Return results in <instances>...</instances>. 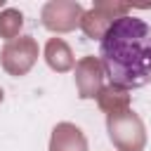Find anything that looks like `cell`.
I'll list each match as a JSON object with an SVG mask.
<instances>
[{"mask_svg": "<svg viewBox=\"0 0 151 151\" xmlns=\"http://www.w3.org/2000/svg\"><path fill=\"white\" fill-rule=\"evenodd\" d=\"M99 57L111 87H144L151 83V26L132 14L118 17L101 35Z\"/></svg>", "mask_w": 151, "mask_h": 151, "instance_id": "cell-1", "label": "cell"}, {"mask_svg": "<svg viewBox=\"0 0 151 151\" xmlns=\"http://www.w3.org/2000/svg\"><path fill=\"white\" fill-rule=\"evenodd\" d=\"M106 125H109L111 142L120 151H142L144 149V142H146L144 125H142V120L137 118L134 111L125 109L120 113H113V116H109Z\"/></svg>", "mask_w": 151, "mask_h": 151, "instance_id": "cell-2", "label": "cell"}, {"mask_svg": "<svg viewBox=\"0 0 151 151\" xmlns=\"http://www.w3.org/2000/svg\"><path fill=\"white\" fill-rule=\"evenodd\" d=\"M0 59H2V68L9 76H24L31 71V66L38 59V42L31 35L14 38L2 47Z\"/></svg>", "mask_w": 151, "mask_h": 151, "instance_id": "cell-3", "label": "cell"}, {"mask_svg": "<svg viewBox=\"0 0 151 151\" xmlns=\"http://www.w3.org/2000/svg\"><path fill=\"white\" fill-rule=\"evenodd\" d=\"M85 9L80 2H71V0H52L42 7V24L50 31H73L76 26H80Z\"/></svg>", "mask_w": 151, "mask_h": 151, "instance_id": "cell-4", "label": "cell"}, {"mask_svg": "<svg viewBox=\"0 0 151 151\" xmlns=\"http://www.w3.org/2000/svg\"><path fill=\"white\" fill-rule=\"evenodd\" d=\"M130 9V5H123V2H97L90 12L83 14L80 19V28L85 31L87 38H99L106 33V28L118 19V17H125V12Z\"/></svg>", "mask_w": 151, "mask_h": 151, "instance_id": "cell-5", "label": "cell"}, {"mask_svg": "<svg viewBox=\"0 0 151 151\" xmlns=\"http://www.w3.org/2000/svg\"><path fill=\"white\" fill-rule=\"evenodd\" d=\"M101 78H104V71H101V64L94 57H85V59L78 61V66H76V85H78V94L83 99L99 97Z\"/></svg>", "mask_w": 151, "mask_h": 151, "instance_id": "cell-6", "label": "cell"}, {"mask_svg": "<svg viewBox=\"0 0 151 151\" xmlns=\"http://www.w3.org/2000/svg\"><path fill=\"white\" fill-rule=\"evenodd\" d=\"M50 151H87V142L80 132V127L71 123H59L52 130Z\"/></svg>", "mask_w": 151, "mask_h": 151, "instance_id": "cell-7", "label": "cell"}, {"mask_svg": "<svg viewBox=\"0 0 151 151\" xmlns=\"http://www.w3.org/2000/svg\"><path fill=\"white\" fill-rule=\"evenodd\" d=\"M45 59L54 71H68L73 66V54L71 47L61 38H50L45 45Z\"/></svg>", "mask_w": 151, "mask_h": 151, "instance_id": "cell-8", "label": "cell"}, {"mask_svg": "<svg viewBox=\"0 0 151 151\" xmlns=\"http://www.w3.org/2000/svg\"><path fill=\"white\" fill-rule=\"evenodd\" d=\"M127 101H130V99H127V92H125V90L106 87V90L99 92V106H101L109 116L125 111V109H127Z\"/></svg>", "mask_w": 151, "mask_h": 151, "instance_id": "cell-9", "label": "cell"}, {"mask_svg": "<svg viewBox=\"0 0 151 151\" xmlns=\"http://www.w3.org/2000/svg\"><path fill=\"white\" fill-rule=\"evenodd\" d=\"M24 26V17L19 9H5L0 12V38H17V33Z\"/></svg>", "mask_w": 151, "mask_h": 151, "instance_id": "cell-10", "label": "cell"}, {"mask_svg": "<svg viewBox=\"0 0 151 151\" xmlns=\"http://www.w3.org/2000/svg\"><path fill=\"white\" fill-rule=\"evenodd\" d=\"M0 101H2V87H0Z\"/></svg>", "mask_w": 151, "mask_h": 151, "instance_id": "cell-11", "label": "cell"}]
</instances>
